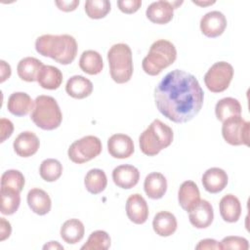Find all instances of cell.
I'll return each mask as SVG.
<instances>
[{
	"mask_svg": "<svg viewBox=\"0 0 250 250\" xmlns=\"http://www.w3.org/2000/svg\"><path fill=\"white\" fill-rule=\"evenodd\" d=\"M159 112L175 123H186L200 111L204 93L192 74L175 69L167 73L154 89Z\"/></svg>",
	"mask_w": 250,
	"mask_h": 250,
	"instance_id": "obj_1",
	"label": "cell"
},
{
	"mask_svg": "<svg viewBox=\"0 0 250 250\" xmlns=\"http://www.w3.org/2000/svg\"><path fill=\"white\" fill-rule=\"evenodd\" d=\"M35 49L41 56L49 57L61 64L71 63L77 55V43L68 34H44L35 41Z\"/></svg>",
	"mask_w": 250,
	"mask_h": 250,
	"instance_id": "obj_2",
	"label": "cell"
},
{
	"mask_svg": "<svg viewBox=\"0 0 250 250\" xmlns=\"http://www.w3.org/2000/svg\"><path fill=\"white\" fill-rule=\"evenodd\" d=\"M172 129L159 119H154L139 138L142 152L148 156L158 154L173 142Z\"/></svg>",
	"mask_w": 250,
	"mask_h": 250,
	"instance_id": "obj_3",
	"label": "cell"
},
{
	"mask_svg": "<svg viewBox=\"0 0 250 250\" xmlns=\"http://www.w3.org/2000/svg\"><path fill=\"white\" fill-rule=\"evenodd\" d=\"M177 58V50L173 43L159 39L152 43L150 49L143 60L144 71L151 76L158 75L164 68L171 65Z\"/></svg>",
	"mask_w": 250,
	"mask_h": 250,
	"instance_id": "obj_4",
	"label": "cell"
},
{
	"mask_svg": "<svg viewBox=\"0 0 250 250\" xmlns=\"http://www.w3.org/2000/svg\"><path fill=\"white\" fill-rule=\"evenodd\" d=\"M30 118L37 127L51 131L61 125L62 114L57 101L53 97L41 95L34 101Z\"/></svg>",
	"mask_w": 250,
	"mask_h": 250,
	"instance_id": "obj_5",
	"label": "cell"
},
{
	"mask_svg": "<svg viewBox=\"0 0 250 250\" xmlns=\"http://www.w3.org/2000/svg\"><path fill=\"white\" fill-rule=\"evenodd\" d=\"M109 72L112 80L118 84L128 82L133 74L132 51L127 44L118 43L107 52Z\"/></svg>",
	"mask_w": 250,
	"mask_h": 250,
	"instance_id": "obj_6",
	"label": "cell"
},
{
	"mask_svg": "<svg viewBox=\"0 0 250 250\" xmlns=\"http://www.w3.org/2000/svg\"><path fill=\"white\" fill-rule=\"evenodd\" d=\"M102 142L98 137L86 136L73 142L67 151L69 159L82 164L97 157L102 152Z\"/></svg>",
	"mask_w": 250,
	"mask_h": 250,
	"instance_id": "obj_7",
	"label": "cell"
},
{
	"mask_svg": "<svg viewBox=\"0 0 250 250\" xmlns=\"http://www.w3.org/2000/svg\"><path fill=\"white\" fill-rule=\"evenodd\" d=\"M233 77V67L227 62H215L205 73L204 82L213 93H221L228 89Z\"/></svg>",
	"mask_w": 250,
	"mask_h": 250,
	"instance_id": "obj_8",
	"label": "cell"
},
{
	"mask_svg": "<svg viewBox=\"0 0 250 250\" xmlns=\"http://www.w3.org/2000/svg\"><path fill=\"white\" fill-rule=\"evenodd\" d=\"M250 122L240 115L231 116L223 122L222 135L225 141L231 146L249 145Z\"/></svg>",
	"mask_w": 250,
	"mask_h": 250,
	"instance_id": "obj_9",
	"label": "cell"
},
{
	"mask_svg": "<svg viewBox=\"0 0 250 250\" xmlns=\"http://www.w3.org/2000/svg\"><path fill=\"white\" fill-rule=\"evenodd\" d=\"M183 1H156L152 2L146 9V18L153 23L165 24L168 23L174 16V9L181 5Z\"/></svg>",
	"mask_w": 250,
	"mask_h": 250,
	"instance_id": "obj_10",
	"label": "cell"
},
{
	"mask_svg": "<svg viewBox=\"0 0 250 250\" xmlns=\"http://www.w3.org/2000/svg\"><path fill=\"white\" fill-rule=\"evenodd\" d=\"M227 27V19L219 11H211L205 14L200 20L201 32L209 37L215 38L223 34Z\"/></svg>",
	"mask_w": 250,
	"mask_h": 250,
	"instance_id": "obj_11",
	"label": "cell"
},
{
	"mask_svg": "<svg viewBox=\"0 0 250 250\" xmlns=\"http://www.w3.org/2000/svg\"><path fill=\"white\" fill-rule=\"evenodd\" d=\"M107 150L114 158H128L134 152L133 140L125 134H114L107 140Z\"/></svg>",
	"mask_w": 250,
	"mask_h": 250,
	"instance_id": "obj_12",
	"label": "cell"
},
{
	"mask_svg": "<svg viewBox=\"0 0 250 250\" xmlns=\"http://www.w3.org/2000/svg\"><path fill=\"white\" fill-rule=\"evenodd\" d=\"M126 214L131 222L142 225L148 217V207L146 199L139 193L130 195L126 202Z\"/></svg>",
	"mask_w": 250,
	"mask_h": 250,
	"instance_id": "obj_13",
	"label": "cell"
},
{
	"mask_svg": "<svg viewBox=\"0 0 250 250\" xmlns=\"http://www.w3.org/2000/svg\"><path fill=\"white\" fill-rule=\"evenodd\" d=\"M190 224L196 229L208 228L214 219V211L211 203L205 199L199 202L188 212Z\"/></svg>",
	"mask_w": 250,
	"mask_h": 250,
	"instance_id": "obj_14",
	"label": "cell"
},
{
	"mask_svg": "<svg viewBox=\"0 0 250 250\" xmlns=\"http://www.w3.org/2000/svg\"><path fill=\"white\" fill-rule=\"evenodd\" d=\"M112 180L117 187L129 189L139 183L140 172L133 165H119L112 171Z\"/></svg>",
	"mask_w": 250,
	"mask_h": 250,
	"instance_id": "obj_15",
	"label": "cell"
},
{
	"mask_svg": "<svg viewBox=\"0 0 250 250\" xmlns=\"http://www.w3.org/2000/svg\"><path fill=\"white\" fill-rule=\"evenodd\" d=\"M39 139L38 137L30 132H21L14 141L13 146L15 152L21 157H29L35 154L39 148Z\"/></svg>",
	"mask_w": 250,
	"mask_h": 250,
	"instance_id": "obj_16",
	"label": "cell"
},
{
	"mask_svg": "<svg viewBox=\"0 0 250 250\" xmlns=\"http://www.w3.org/2000/svg\"><path fill=\"white\" fill-rule=\"evenodd\" d=\"M227 173L218 167L206 170L202 176V185L206 191L210 193H218L222 191L228 185Z\"/></svg>",
	"mask_w": 250,
	"mask_h": 250,
	"instance_id": "obj_17",
	"label": "cell"
},
{
	"mask_svg": "<svg viewBox=\"0 0 250 250\" xmlns=\"http://www.w3.org/2000/svg\"><path fill=\"white\" fill-rule=\"evenodd\" d=\"M180 206L187 212H189L200 200V192L196 184L192 181L184 182L178 192Z\"/></svg>",
	"mask_w": 250,
	"mask_h": 250,
	"instance_id": "obj_18",
	"label": "cell"
},
{
	"mask_svg": "<svg viewBox=\"0 0 250 250\" xmlns=\"http://www.w3.org/2000/svg\"><path fill=\"white\" fill-rule=\"evenodd\" d=\"M34 106V102L31 100L30 96L23 92L13 93L7 103L8 110L16 116H25L30 111H32Z\"/></svg>",
	"mask_w": 250,
	"mask_h": 250,
	"instance_id": "obj_19",
	"label": "cell"
},
{
	"mask_svg": "<svg viewBox=\"0 0 250 250\" xmlns=\"http://www.w3.org/2000/svg\"><path fill=\"white\" fill-rule=\"evenodd\" d=\"M144 189L146 194L151 199L162 198L167 190L166 178L158 172L148 174L145 179Z\"/></svg>",
	"mask_w": 250,
	"mask_h": 250,
	"instance_id": "obj_20",
	"label": "cell"
},
{
	"mask_svg": "<svg viewBox=\"0 0 250 250\" xmlns=\"http://www.w3.org/2000/svg\"><path fill=\"white\" fill-rule=\"evenodd\" d=\"M65 91L70 97L81 100L92 94L93 84L88 78L82 75H74L67 80Z\"/></svg>",
	"mask_w": 250,
	"mask_h": 250,
	"instance_id": "obj_21",
	"label": "cell"
},
{
	"mask_svg": "<svg viewBox=\"0 0 250 250\" xmlns=\"http://www.w3.org/2000/svg\"><path fill=\"white\" fill-rule=\"evenodd\" d=\"M27 204L35 214L43 216L50 212L52 201L48 193L41 188H32L27 193Z\"/></svg>",
	"mask_w": 250,
	"mask_h": 250,
	"instance_id": "obj_22",
	"label": "cell"
},
{
	"mask_svg": "<svg viewBox=\"0 0 250 250\" xmlns=\"http://www.w3.org/2000/svg\"><path fill=\"white\" fill-rule=\"evenodd\" d=\"M177 219L176 217L167 211L158 212L152 221L153 230L159 236H170L177 229Z\"/></svg>",
	"mask_w": 250,
	"mask_h": 250,
	"instance_id": "obj_23",
	"label": "cell"
},
{
	"mask_svg": "<svg viewBox=\"0 0 250 250\" xmlns=\"http://www.w3.org/2000/svg\"><path fill=\"white\" fill-rule=\"evenodd\" d=\"M220 214L224 221L235 223L241 214V204L239 199L233 194H227L220 200Z\"/></svg>",
	"mask_w": 250,
	"mask_h": 250,
	"instance_id": "obj_24",
	"label": "cell"
},
{
	"mask_svg": "<svg viewBox=\"0 0 250 250\" xmlns=\"http://www.w3.org/2000/svg\"><path fill=\"white\" fill-rule=\"evenodd\" d=\"M44 64L41 61L33 57H26L21 59L17 66L19 77L26 82L37 81L38 74Z\"/></svg>",
	"mask_w": 250,
	"mask_h": 250,
	"instance_id": "obj_25",
	"label": "cell"
},
{
	"mask_svg": "<svg viewBox=\"0 0 250 250\" xmlns=\"http://www.w3.org/2000/svg\"><path fill=\"white\" fill-rule=\"evenodd\" d=\"M37 82L44 89L56 90L62 82V73L56 66L43 65L38 74Z\"/></svg>",
	"mask_w": 250,
	"mask_h": 250,
	"instance_id": "obj_26",
	"label": "cell"
},
{
	"mask_svg": "<svg viewBox=\"0 0 250 250\" xmlns=\"http://www.w3.org/2000/svg\"><path fill=\"white\" fill-rule=\"evenodd\" d=\"M84 225L78 219H69L65 221L61 228V237L68 244L79 242L84 236Z\"/></svg>",
	"mask_w": 250,
	"mask_h": 250,
	"instance_id": "obj_27",
	"label": "cell"
},
{
	"mask_svg": "<svg viewBox=\"0 0 250 250\" xmlns=\"http://www.w3.org/2000/svg\"><path fill=\"white\" fill-rule=\"evenodd\" d=\"M79 66L81 70L90 75L99 74L104 67L102 56L94 50L84 51L79 60Z\"/></svg>",
	"mask_w": 250,
	"mask_h": 250,
	"instance_id": "obj_28",
	"label": "cell"
},
{
	"mask_svg": "<svg viewBox=\"0 0 250 250\" xmlns=\"http://www.w3.org/2000/svg\"><path fill=\"white\" fill-rule=\"evenodd\" d=\"M215 114L218 120L224 122L226 119L241 114V105L234 98L221 99L215 106Z\"/></svg>",
	"mask_w": 250,
	"mask_h": 250,
	"instance_id": "obj_29",
	"label": "cell"
},
{
	"mask_svg": "<svg viewBox=\"0 0 250 250\" xmlns=\"http://www.w3.org/2000/svg\"><path fill=\"white\" fill-rule=\"evenodd\" d=\"M84 185L90 193H101L104 190L107 185L106 175L101 169H91L85 176Z\"/></svg>",
	"mask_w": 250,
	"mask_h": 250,
	"instance_id": "obj_30",
	"label": "cell"
},
{
	"mask_svg": "<svg viewBox=\"0 0 250 250\" xmlns=\"http://www.w3.org/2000/svg\"><path fill=\"white\" fill-rule=\"evenodd\" d=\"M20 192L11 188H1V213L3 215H13L20 207Z\"/></svg>",
	"mask_w": 250,
	"mask_h": 250,
	"instance_id": "obj_31",
	"label": "cell"
},
{
	"mask_svg": "<svg viewBox=\"0 0 250 250\" xmlns=\"http://www.w3.org/2000/svg\"><path fill=\"white\" fill-rule=\"evenodd\" d=\"M62 173V166L61 162L54 158H48L42 161L39 168L41 178L46 182L57 181Z\"/></svg>",
	"mask_w": 250,
	"mask_h": 250,
	"instance_id": "obj_32",
	"label": "cell"
},
{
	"mask_svg": "<svg viewBox=\"0 0 250 250\" xmlns=\"http://www.w3.org/2000/svg\"><path fill=\"white\" fill-rule=\"evenodd\" d=\"M110 246V237L104 230H95L88 237L81 250H106Z\"/></svg>",
	"mask_w": 250,
	"mask_h": 250,
	"instance_id": "obj_33",
	"label": "cell"
},
{
	"mask_svg": "<svg viewBox=\"0 0 250 250\" xmlns=\"http://www.w3.org/2000/svg\"><path fill=\"white\" fill-rule=\"evenodd\" d=\"M110 11V3L107 0H88L85 2L87 16L94 20L104 18Z\"/></svg>",
	"mask_w": 250,
	"mask_h": 250,
	"instance_id": "obj_34",
	"label": "cell"
},
{
	"mask_svg": "<svg viewBox=\"0 0 250 250\" xmlns=\"http://www.w3.org/2000/svg\"><path fill=\"white\" fill-rule=\"evenodd\" d=\"M24 186V177L19 170H7L1 177V188H11L21 192Z\"/></svg>",
	"mask_w": 250,
	"mask_h": 250,
	"instance_id": "obj_35",
	"label": "cell"
},
{
	"mask_svg": "<svg viewBox=\"0 0 250 250\" xmlns=\"http://www.w3.org/2000/svg\"><path fill=\"white\" fill-rule=\"evenodd\" d=\"M221 249H238L247 250L249 248V243L246 238L241 236H227L220 242Z\"/></svg>",
	"mask_w": 250,
	"mask_h": 250,
	"instance_id": "obj_36",
	"label": "cell"
},
{
	"mask_svg": "<svg viewBox=\"0 0 250 250\" xmlns=\"http://www.w3.org/2000/svg\"><path fill=\"white\" fill-rule=\"evenodd\" d=\"M119 10L125 14H134L142 6L141 0H119L117 1Z\"/></svg>",
	"mask_w": 250,
	"mask_h": 250,
	"instance_id": "obj_37",
	"label": "cell"
},
{
	"mask_svg": "<svg viewBox=\"0 0 250 250\" xmlns=\"http://www.w3.org/2000/svg\"><path fill=\"white\" fill-rule=\"evenodd\" d=\"M14 131L13 123L6 118H1L0 120V133H1V143H3L6 139L10 138Z\"/></svg>",
	"mask_w": 250,
	"mask_h": 250,
	"instance_id": "obj_38",
	"label": "cell"
},
{
	"mask_svg": "<svg viewBox=\"0 0 250 250\" xmlns=\"http://www.w3.org/2000/svg\"><path fill=\"white\" fill-rule=\"evenodd\" d=\"M55 4L58 6V8L61 11L63 12H71L76 9V7L79 5L78 0H71V1H56Z\"/></svg>",
	"mask_w": 250,
	"mask_h": 250,
	"instance_id": "obj_39",
	"label": "cell"
},
{
	"mask_svg": "<svg viewBox=\"0 0 250 250\" xmlns=\"http://www.w3.org/2000/svg\"><path fill=\"white\" fill-rule=\"evenodd\" d=\"M12 232V228L10 223L5 220V218H0V241L5 240L10 236Z\"/></svg>",
	"mask_w": 250,
	"mask_h": 250,
	"instance_id": "obj_40",
	"label": "cell"
},
{
	"mask_svg": "<svg viewBox=\"0 0 250 250\" xmlns=\"http://www.w3.org/2000/svg\"><path fill=\"white\" fill-rule=\"evenodd\" d=\"M195 249H221L220 243L215 239L206 238L200 240L199 243L195 246Z\"/></svg>",
	"mask_w": 250,
	"mask_h": 250,
	"instance_id": "obj_41",
	"label": "cell"
},
{
	"mask_svg": "<svg viewBox=\"0 0 250 250\" xmlns=\"http://www.w3.org/2000/svg\"><path fill=\"white\" fill-rule=\"evenodd\" d=\"M0 69H1V71H0V75H1L0 82L3 83L5 80H7L11 76V66L5 61L1 60L0 61Z\"/></svg>",
	"mask_w": 250,
	"mask_h": 250,
	"instance_id": "obj_42",
	"label": "cell"
},
{
	"mask_svg": "<svg viewBox=\"0 0 250 250\" xmlns=\"http://www.w3.org/2000/svg\"><path fill=\"white\" fill-rule=\"evenodd\" d=\"M44 249H50V248H60V249H63V247L62 246V245H60L57 241H50L49 242V244H46V245H44V247H43Z\"/></svg>",
	"mask_w": 250,
	"mask_h": 250,
	"instance_id": "obj_43",
	"label": "cell"
},
{
	"mask_svg": "<svg viewBox=\"0 0 250 250\" xmlns=\"http://www.w3.org/2000/svg\"><path fill=\"white\" fill-rule=\"evenodd\" d=\"M192 3L199 5V6H207V5H212L215 3V1H207V2H201V1H192Z\"/></svg>",
	"mask_w": 250,
	"mask_h": 250,
	"instance_id": "obj_44",
	"label": "cell"
}]
</instances>
